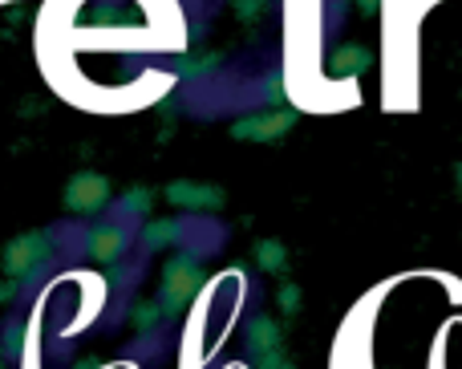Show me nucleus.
I'll list each match as a JSON object with an SVG mask.
<instances>
[{
  "label": "nucleus",
  "mask_w": 462,
  "mask_h": 369,
  "mask_svg": "<svg viewBox=\"0 0 462 369\" xmlns=\"http://www.w3.org/2000/svg\"><path fill=\"white\" fill-rule=\"evenodd\" d=\"M199 284H203V264L195 252H179V256L167 260L162 268V289H159V305L162 313H183L195 297H199Z\"/></svg>",
  "instance_id": "f257e3e1"
},
{
  "label": "nucleus",
  "mask_w": 462,
  "mask_h": 369,
  "mask_svg": "<svg viewBox=\"0 0 462 369\" xmlns=\"http://www.w3.org/2000/svg\"><path fill=\"white\" fill-rule=\"evenodd\" d=\"M53 260V235L49 232H24L5 248V268L13 276H37Z\"/></svg>",
  "instance_id": "f03ea898"
},
{
  "label": "nucleus",
  "mask_w": 462,
  "mask_h": 369,
  "mask_svg": "<svg viewBox=\"0 0 462 369\" xmlns=\"http://www.w3.org/2000/svg\"><path fill=\"white\" fill-rule=\"evenodd\" d=\"M130 232H134V224H130L126 216H122V219H102V224H94L86 232L81 252H86V256H94V260H102V264H114V260L126 256Z\"/></svg>",
  "instance_id": "7ed1b4c3"
},
{
  "label": "nucleus",
  "mask_w": 462,
  "mask_h": 369,
  "mask_svg": "<svg viewBox=\"0 0 462 369\" xmlns=\"http://www.w3.org/2000/svg\"><path fill=\"white\" fill-rule=\"evenodd\" d=\"M65 208L73 216H97V211L110 208V183L102 175H94V171H81L65 187Z\"/></svg>",
  "instance_id": "20e7f679"
},
{
  "label": "nucleus",
  "mask_w": 462,
  "mask_h": 369,
  "mask_svg": "<svg viewBox=\"0 0 462 369\" xmlns=\"http://www.w3.org/2000/svg\"><path fill=\"white\" fill-rule=\"evenodd\" d=\"M292 114L284 110H268V114H252V118H239L236 126H231V134L244 138V143H272V138H280L288 126H292Z\"/></svg>",
  "instance_id": "39448f33"
},
{
  "label": "nucleus",
  "mask_w": 462,
  "mask_h": 369,
  "mask_svg": "<svg viewBox=\"0 0 462 369\" xmlns=\"http://www.w3.org/2000/svg\"><path fill=\"white\" fill-rule=\"evenodd\" d=\"M167 199L171 203H179V208H219L224 203V195L216 191V187H208V183H171L167 187Z\"/></svg>",
  "instance_id": "423d86ee"
},
{
  "label": "nucleus",
  "mask_w": 462,
  "mask_h": 369,
  "mask_svg": "<svg viewBox=\"0 0 462 369\" xmlns=\"http://www.w3.org/2000/svg\"><path fill=\"white\" fill-rule=\"evenodd\" d=\"M247 349H255V354H276L280 325L272 321V317H252V321H247Z\"/></svg>",
  "instance_id": "0eeeda50"
},
{
  "label": "nucleus",
  "mask_w": 462,
  "mask_h": 369,
  "mask_svg": "<svg viewBox=\"0 0 462 369\" xmlns=\"http://www.w3.org/2000/svg\"><path fill=\"white\" fill-rule=\"evenodd\" d=\"M183 240V224L179 219H151L143 227V248L146 252H159V248H171V244Z\"/></svg>",
  "instance_id": "6e6552de"
},
{
  "label": "nucleus",
  "mask_w": 462,
  "mask_h": 369,
  "mask_svg": "<svg viewBox=\"0 0 462 369\" xmlns=\"http://www.w3.org/2000/svg\"><path fill=\"white\" fill-rule=\"evenodd\" d=\"M328 65H333L337 78H353V73H361V69L369 65V53H365L361 45H345V49H337Z\"/></svg>",
  "instance_id": "1a4fd4ad"
},
{
  "label": "nucleus",
  "mask_w": 462,
  "mask_h": 369,
  "mask_svg": "<svg viewBox=\"0 0 462 369\" xmlns=\"http://www.w3.org/2000/svg\"><path fill=\"white\" fill-rule=\"evenodd\" d=\"M162 305L159 300H143V305H134V313H130V321H134V329L138 333H151V329H159L162 325Z\"/></svg>",
  "instance_id": "9d476101"
},
{
  "label": "nucleus",
  "mask_w": 462,
  "mask_h": 369,
  "mask_svg": "<svg viewBox=\"0 0 462 369\" xmlns=\"http://www.w3.org/2000/svg\"><path fill=\"white\" fill-rule=\"evenodd\" d=\"M255 260H260V268H268V272H280V268L288 264L284 248H280L276 240H260V244H255Z\"/></svg>",
  "instance_id": "9b49d317"
},
{
  "label": "nucleus",
  "mask_w": 462,
  "mask_h": 369,
  "mask_svg": "<svg viewBox=\"0 0 462 369\" xmlns=\"http://www.w3.org/2000/svg\"><path fill=\"white\" fill-rule=\"evenodd\" d=\"M24 349V325L21 321H8L5 325V349H0V354L5 357H16Z\"/></svg>",
  "instance_id": "f8f14e48"
},
{
  "label": "nucleus",
  "mask_w": 462,
  "mask_h": 369,
  "mask_svg": "<svg viewBox=\"0 0 462 369\" xmlns=\"http://www.w3.org/2000/svg\"><path fill=\"white\" fill-rule=\"evenodd\" d=\"M122 208L134 211V219H138V216H146V208H151V191H143V187H138V191H130L126 199H122Z\"/></svg>",
  "instance_id": "ddd939ff"
},
{
  "label": "nucleus",
  "mask_w": 462,
  "mask_h": 369,
  "mask_svg": "<svg viewBox=\"0 0 462 369\" xmlns=\"http://www.w3.org/2000/svg\"><path fill=\"white\" fill-rule=\"evenodd\" d=\"M280 309H284L288 317L300 309V289H296V284H284V289H280Z\"/></svg>",
  "instance_id": "4468645a"
},
{
  "label": "nucleus",
  "mask_w": 462,
  "mask_h": 369,
  "mask_svg": "<svg viewBox=\"0 0 462 369\" xmlns=\"http://www.w3.org/2000/svg\"><path fill=\"white\" fill-rule=\"evenodd\" d=\"M377 5H382V0H361V8H365V13H377Z\"/></svg>",
  "instance_id": "2eb2a0df"
},
{
  "label": "nucleus",
  "mask_w": 462,
  "mask_h": 369,
  "mask_svg": "<svg viewBox=\"0 0 462 369\" xmlns=\"http://www.w3.org/2000/svg\"><path fill=\"white\" fill-rule=\"evenodd\" d=\"M0 369H5V354H0Z\"/></svg>",
  "instance_id": "dca6fc26"
},
{
  "label": "nucleus",
  "mask_w": 462,
  "mask_h": 369,
  "mask_svg": "<svg viewBox=\"0 0 462 369\" xmlns=\"http://www.w3.org/2000/svg\"><path fill=\"white\" fill-rule=\"evenodd\" d=\"M458 179H462V167H458Z\"/></svg>",
  "instance_id": "f3484780"
}]
</instances>
